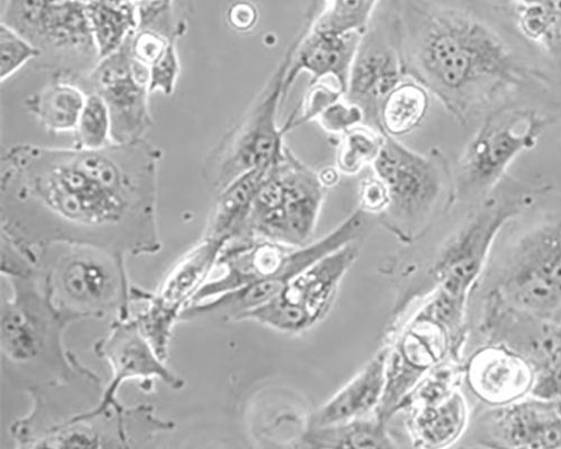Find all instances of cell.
Returning <instances> with one entry per match:
<instances>
[{
  "label": "cell",
  "mask_w": 561,
  "mask_h": 449,
  "mask_svg": "<svg viewBox=\"0 0 561 449\" xmlns=\"http://www.w3.org/2000/svg\"><path fill=\"white\" fill-rule=\"evenodd\" d=\"M405 78L424 85L462 126L508 105L561 118V65L519 30L497 0H389Z\"/></svg>",
  "instance_id": "cell-2"
},
{
  "label": "cell",
  "mask_w": 561,
  "mask_h": 449,
  "mask_svg": "<svg viewBox=\"0 0 561 449\" xmlns=\"http://www.w3.org/2000/svg\"><path fill=\"white\" fill-rule=\"evenodd\" d=\"M257 19V9L247 0L232 4L228 10V22L238 31H250L256 25Z\"/></svg>",
  "instance_id": "cell-39"
},
{
  "label": "cell",
  "mask_w": 561,
  "mask_h": 449,
  "mask_svg": "<svg viewBox=\"0 0 561 449\" xmlns=\"http://www.w3.org/2000/svg\"><path fill=\"white\" fill-rule=\"evenodd\" d=\"M542 0H513L512 4L516 7H539Z\"/></svg>",
  "instance_id": "cell-41"
},
{
  "label": "cell",
  "mask_w": 561,
  "mask_h": 449,
  "mask_svg": "<svg viewBox=\"0 0 561 449\" xmlns=\"http://www.w3.org/2000/svg\"><path fill=\"white\" fill-rule=\"evenodd\" d=\"M382 0H325L311 27L330 33L365 34Z\"/></svg>",
  "instance_id": "cell-29"
},
{
  "label": "cell",
  "mask_w": 561,
  "mask_h": 449,
  "mask_svg": "<svg viewBox=\"0 0 561 449\" xmlns=\"http://www.w3.org/2000/svg\"><path fill=\"white\" fill-rule=\"evenodd\" d=\"M463 436L469 446L511 449L561 448V417L554 401L528 395L505 406L471 413ZM462 436V437H463Z\"/></svg>",
  "instance_id": "cell-14"
},
{
  "label": "cell",
  "mask_w": 561,
  "mask_h": 449,
  "mask_svg": "<svg viewBox=\"0 0 561 449\" xmlns=\"http://www.w3.org/2000/svg\"><path fill=\"white\" fill-rule=\"evenodd\" d=\"M180 73V62L174 42L168 45L163 55L150 67V93L161 92L172 96Z\"/></svg>",
  "instance_id": "cell-35"
},
{
  "label": "cell",
  "mask_w": 561,
  "mask_h": 449,
  "mask_svg": "<svg viewBox=\"0 0 561 449\" xmlns=\"http://www.w3.org/2000/svg\"><path fill=\"white\" fill-rule=\"evenodd\" d=\"M342 97L343 90L336 83H327L322 80L309 84L302 104L285 123L284 130L288 134L309 122H316L320 114Z\"/></svg>",
  "instance_id": "cell-32"
},
{
  "label": "cell",
  "mask_w": 561,
  "mask_h": 449,
  "mask_svg": "<svg viewBox=\"0 0 561 449\" xmlns=\"http://www.w3.org/2000/svg\"><path fill=\"white\" fill-rule=\"evenodd\" d=\"M160 150L13 146L2 157V234L36 253L58 243L127 255L160 251Z\"/></svg>",
  "instance_id": "cell-1"
},
{
  "label": "cell",
  "mask_w": 561,
  "mask_h": 449,
  "mask_svg": "<svg viewBox=\"0 0 561 449\" xmlns=\"http://www.w3.org/2000/svg\"><path fill=\"white\" fill-rule=\"evenodd\" d=\"M489 306L561 326V193L553 187L500 233L469 301Z\"/></svg>",
  "instance_id": "cell-3"
},
{
  "label": "cell",
  "mask_w": 561,
  "mask_h": 449,
  "mask_svg": "<svg viewBox=\"0 0 561 449\" xmlns=\"http://www.w3.org/2000/svg\"><path fill=\"white\" fill-rule=\"evenodd\" d=\"M462 375L483 406L499 407L531 394L536 372L527 359L502 344L473 348Z\"/></svg>",
  "instance_id": "cell-18"
},
{
  "label": "cell",
  "mask_w": 561,
  "mask_h": 449,
  "mask_svg": "<svg viewBox=\"0 0 561 449\" xmlns=\"http://www.w3.org/2000/svg\"><path fill=\"white\" fill-rule=\"evenodd\" d=\"M87 101L84 90L58 78L30 97L25 105L41 126L50 133H75Z\"/></svg>",
  "instance_id": "cell-24"
},
{
  "label": "cell",
  "mask_w": 561,
  "mask_h": 449,
  "mask_svg": "<svg viewBox=\"0 0 561 449\" xmlns=\"http://www.w3.org/2000/svg\"><path fill=\"white\" fill-rule=\"evenodd\" d=\"M554 404H556L557 412H558L559 416L561 417V396L558 398L557 400H554Z\"/></svg>",
  "instance_id": "cell-42"
},
{
  "label": "cell",
  "mask_w": 561,
  "mask_h": 449,
  "mask_svg": "<svg viewBox=\"0 0 561 449\" xmlns=\"http://www.w3.org/2000/svg\"><path fill=\"white\" fill-rule=\"evenodd\" d=\"M294 43L256 96L241 122L210 152L204 165L208 187L219 194L237 179L284 157L287 133L277 123L284 105V84Z\"/></svg>",
  "instance_id": "cell-10"
},
{
  "label": "cell",
  "mask_w": 561,
  "mask_h": 449,
  "mask_svg": "<svg viewBox=\"0 0 561 449\" xmlns=\"http://www.w3.org/2000/svg\"><path fill=\"white\" fill-rule=\"evenodd\" d=\"M561 118L528 105H508L489 113L454 170L457 202L477 203L492 193L508 168L534 150Z\"/></svg>",
  "instance_id": "cell-8"
},
{
  "label": "cell",
  "mask_w": 561,
  "mask_h": 449,
  "mask_svg": "<svg viewBox=\"0 0 561 449\" xmlns=\"http://www.w3.org/2000/svg\"><path fill=\"white\" fill-rule=\"evenodd\" d=\"M12 298L3 301L0 345L7 376L23 377L27 392L79 379L91 371L64 346L72 324L54 303L37 273L5 277Z\"/></svg>",
  "instance_id": "cell-4"
},
{
  "label": "cell",
  "mask_w": 561,
  "mask_h": 449,
  "mask_svg": "<svg viewBox=\"0 0 561 449\" xmlns=\"http://www.w3.org/2000/svg\"><path fill=\"white\" fill-rule=\"evenodd\" d=\"M431 105L428 90L405 78L385 100L380 123L385 134L392 138L405 137L427 117Z\"/></svg>",
  "instance_id": "cell-27"
},
{
  "label": "cell",
  "mask_w": 561,
  "mask_h": 449,
  "mask_svg": "<svg viewBox=\"0 0 561 449\" xmlns=\"http://www.w3.org/2000/svg\"><path fill=\"white\" fill-rule=\"evenodd\" d=\"M36 272L55 306L72 322L129 318L134 302L125 256L105 249L58 243L36 252Z\"/></svg>",
  "instance_id": "cell-6"
},
{
  "label": "cell",
  "mask_w": 561,
  "mask_h": 449,
  "mask_svg": "<svg viewBox=\"0 0 561 449\" xmlns=\"http://www.w3.org/2000/svg\"><path fill=\"white\" fill-rule=\"evenodd\" d=\"M371 170L390 194L381 221L405 242L424 235L457 203L454 171L438 148L419 153L387 135Z\"/></svg>",
  "instance_id": "cell-7"
},
{
  "label": "cell",
  "mask_w": 561,
  "mask_h": 449,
  "mask_svg": "<svg viewBox=\"0 0 561 449\" xmlns=\"http://www.w3.org/2000/svg\"><path fill=\"white\" fill-rule=\"evenodd\" d=\"M470 419L469 403L457 388L445 399L420 406L410 421V433L419 447H451L461 440Z\"/></svg>",
  "instance_id": "cell-23"
},
{
  "label": "cell",
  "mask_w": 561,
  "mask_h": 449,
  "mask_svg": "<svg viewBox=\"0 0 561 449\" xmlns=\"http://www.w3.org/2000/svg\"><path fill=\"white\" fill-rule=\"evenodd\" d=\"M272 165L245 173L218 194L204 238L226 246L247 234L254 200Z\"/></svg>",
  "instance_id": "cell-22"
},
{
  "label": "cell",
  "mask_w": 561,
  "mask_h": 449,
  "mask_svg": "<svg viewBox=\"0 0 561 449\" xmlns=\"http://www.w3.org/2000/svg\"><path fill=\"white\" fill-rule=\"evenodd\" d=\"M450 358L457 362L447 332L421 308L397 343L389 347L387 388L377 416L388 422L430 372Z\"/></svg>",
  "instance_id": "cell-15"
},
{
  "label": "cell",
  "mask_w": 561,
  "mask_h": 449,
  "mask_svg": "<svg viewBox=\"0 0 561 449\" xmlns=\"http://www.w3.org/2000/svg\"><path fill=\"white\" fill-rule=\"evenodd\" d=\"M75 134L78 149L102 150L113 145L111 113L102 96L87 94Z\"/></svg>",
  "instance_id": "cell-30"
},
{
  "label": "cell",
  "mask_w": 561,
  "mask_h": 449,
  "mask_svg": "<svg viewBox=\"0 0 561 449\" xmlns=\"http://www.w3.org/2000/svg\"><path fill=\"white\" fill-rule=\"evenodd\" d=\"M363 35L323 32L308 23L294 41V51L284 84L285 101L302 72L311 76L309 84L324 79L334 80L345 95Z\"/></svg>",
  "instance_id": "cell-19"
},
{
  "label": "cell",
  "mask_w": 561,
  "mask_h": 449,
  "mask_svg": "<svg viewBox=\"0 0 561 449\" xmlns=\"http://www.w3.org/2000/svg\"><path fill=\"white\" fill-rule=\"evenodd\" d=\"M551 187L507 174L492 193L473 203L432 268L434 293L458 308L469 309L471 295L505 225Z\"/></svg>",
  "instance_id": "cell-5"
},
{
  "label": "cell",
  "mask_w": 561,
  "mask_h": 449,
  "mask_svg": "<svg viewBox=\"0 0 561 449\" xmlns=\"http://www.w3.org/2000/svg\"><path fill=\"white\" fill-rule=\"evenodd\" d=\"M225 245L203 238L195 247L178 261L156 293L149 292L147 303L172 314L180 321L199 289L211 277Z\"/></svg>",
  "instance_id": "cell-21"
},
{
  "label": "cell",
  "mask_w": 561,
  "mask_h": 449,
  "mask_svg": "<svg viewBox=\"0 0 561 449\" xmlns=\"http://www.w3.org/2000/svg\"><path fill=\"white\" fill-rule=\"evenodd\" d=\"M359 209L365 214L381 216L389 207L390 194L383 180L376 173L366 175L358 185Z\"/></svg>",
  "instance_id": "cell-36"
},
{
  "label": "cell",
  "mask_w": 561,
  "mask_h": 449,
  "mask_svg": "<svg viewBox=\"0 0 561 449\" xmlns=\"http://www.w3.org/2000/svg\"><path fill=\"white\" fill-rule=\"evenodd\" d=\"M311 448H394L387 422L376 416L322 427H309L302 437Z\"/></svg>",
  "instance_id": "cell-26"
},
{
  "label": "cell",
  "mask_w": 561,
  "mask_h": 449,
  "mask_svg": "<svg viewBox=\"0 0 561 449\" xmlns=\"http://www.w3.org/2000/svg\"><path fill=\"white\" fill-rule=\"evenodd\" d=\"M173 428L145 404L125 408L119 401L111 406L100 401L42 430L25 448H134Z\"/></svg>",
  "instance_id": "cell-12"
},
{
  "label": "cell",
  "mask_w": 561,
  "mask_h": 449,
  "mask_svg": "<svg viewBox=\"0 0 561 449\" xmlns=\"http://www.w3.org/2000/svg\"><path fill=\"white\" fill-rule=\"evenodd\" d=\"M95 353L106 359L113 372V379L101 399L104 406L118 401L119 388L129 380H140V384L147 387L149 392L156 379L174 390L185 384L169 370L134 318L115 320L108 335L95 345Z\"/></svg>",
  "instance_id": "cell-17"
},
{
  "label": "cell",
  "mask_w": 561,
  "mask_h": 449,
  "mask_svg": "<svg viewBox=\"0 0 561 449\" xmlns=\"http://www.w3.org/2000/svg\"><path fill=\"white\" fill-rule=\"evenodd\" d=\"M357 255L355 243L324 255L291 279L272 300L245 313L240 322H256L291 335L311 330L331 311Z\"/></svg>",
  "instance_id": "cell-11"
},
{
  "label": "cell",
  "mask_w": 561,
  "mask_h": 449,
  "mask_svg": "<svg viewBox=\"0 0 561 449\" xmlns=\"http://www.w3.org/2000/svg\"><path fill=\"white\" fill-rule=\"evenodd\" d=\"M389 347L378 352L364 369L313 413L309 427L366 418L378 411L387 388Z\"/></svg>",
  "instance_id": "cell-20"
},
{
  "label": "cell",
  "mask_w": 561,
  "mask_h": 449,
  "mask_svg": "<svg viewBox=\"0 0 561 449\" xmlns=\"http://www.w3.org/2000/svg\"><path fill=\"white\" fill-rule=\"evenodd\" d=\"M131 36L121 49L100 60L85 74L84 80L88 87L84 92L99 94L108 106L112 140L115 145L142 140L152 125L149 106L150 67L133 57Z\"/></svg>",
  "instance_id": "cell-13"
},
{
  "label": "cell",
  "mask_w": 561,
  "mask_h": 449,
  "mask_svg": "<svg viewBox=\"0 0 561 449\" xmlns=\"http://www.w3.org/2000/svg\"><path fill=\"white\" fill-rule=\"evenodd\" d=\"M85 8L100 60L121 49L138 28L131 0H89Z\"/></svg>",
  "instance_id": "cell-25"
},
{
  "label": "cell",
  "mask_w": 561,
  "mask_h": 449,
  "mask_svg": "<svg viewBox=\"0 0 561 449\" xmlns=\"http://www.w3.org/2000/svg\"><path fill=\"white\" fill-rule=\"evenodd\" d=\"M169 38L152 30H137L130 41L133 57L151 67L165 51L171 43Z\"/></svg>",
  "instance_id": "cell-37"
},
{
  "label": "cell",
  "mask_w": 561,
  "mask_h": 449,
  "mask_svg": "<svg viewBox=\"0 0 561 449\" xmlns=\"http://www.w3.org/2000/svg\"><path fill=\"white\" fill-rule=\"evenodd\" d=\"M387 135L368 125H359L340 138L336 168L342 175L354 176L376 162L381 154Z\"/></svg>",
  "instance_id": "cell-28"
},
{
  "label": "cell",
  "mask_w": 561,
  "mask_h": 449,
  "mask_svg": "<svg viewBox=\"0 0 561 449\" xmlns=\"http://www.w3.org/2000/svg\"><path fill=\"white\" fill-rule=\"evenodd\" d=\"M530 8L542 14L549 32L551 56L561 64V0H542L539 7Z\"/></svg>",
  "instance_id": "cell-38"
},
{
  "label": "cell",
  "mask_w": 561,
  "mask_h": 449,
  "mask_svg": "<svg viewBox=\"0 0 561 449\" xmlns=\"http://www.w3.org/2000/svg\"><path fill=\"white\" fill-rule=\"evenodd\" d=\"M82 2L88 3V2H89V0H82Z\"/></svg>",
  "instance_id": "cell-43"
},
{
  "label": "cell",
  "mask_w": 561,
  "mask_h": 449,
  "mask_svg": "<svg viewBox=\"0 0 561 449\" xmlns=\"http://www.w3.org/2000/svg\"><path fill=\"white\" fill-rule=\"evenodd\" d=\"M318 176H319V180H320V183L322 184V186L327 191H329L331 188L336 187L340 184L342 173L336 168V165H331V166H323L322 169H320L318 171Z\"/></svg>",
  "instance_id": "cell-40"
},
{
  "label": "cell",
  "mask_w": 561,
  "mask_h": 449,
  "mask_svg": "<svg viewBox=\"0 0 561 449\" xmlns=\"http://www.w3.org/2000/svg\"><path fill=\"white\" fill-rule=\"evenodd\" d=\"M325 192L318 171L286 147L256 195L245 235L294 247L310 244Z\"/></svg>",
  "instance_id": "cell-9"
},
{
  "label": "cell",
  "mask_w": 561,
  "mask_h": 449,
  "mask_svg": "<svg viewBox=\"0 0 561 449\" xmlns=\"http://www.w3.org/2000/svg\"><path fill=\"white\" fill-rule=\"evenodd\" d=\"M404 79L397 38L385 11L378 19L373 18L360 39L344 96L362 107L365 125L383 131L382 104Z\"/></svg>",
  "instance_id": "cell-16"
},
{
  "label": "cell",
  "mask_w": 561,
  "mask_h": 449,
  "mask_svg": "<svg viewBox=\"0 0 561 449\" xmlns=\"http://www.w3.org/2000/svg\"><path fill=\"white\" fill-rule=\"evenodd\" d=\"M316 122L325 134L341 138L348 130L365 124V114L360 106L344 96L320 114Z\"/></svg>",
  "instance_id": "cell-33"
},
{
  "label": "cell",
  "mask_w": 561,
  "mask_h": 449,
  "mask_svg": "<svg viewBox=\"0 0 561 449\" xmlns=\"http://www.w3.org/2000/svg\"><path fill=\"white\" fill-rule=\"evenodd\" d=\"M41 51L35 45L2 23L0 25V80L4 82L31 60L39 59Z\"/></svg>",
  "instance_id": "cell-31"
},
{
  "label": "cell",
  "mask_w": 561,
  "mask_h": 449,
  "mask_svg": "<svg viewBox=\"0 0 561 449\" xmlns=\"http://www.w3.org/2000/svg\"><path fill=\"white\" fill-rule=\"evenodd\" d=\"M173 2L174 0H131L138 15L137 30H152L174 42L176 33L172 24Z\"/></svg>",
  "instance_id": "cell-34"
}]
</instances>
